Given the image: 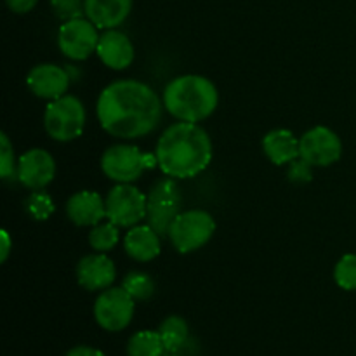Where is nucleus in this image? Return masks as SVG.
<instances>
[{"instance_id": "32", "label": "nucleus", "mask_w": 356, "mask_h": 356, "mask_svg": "<svg viewBox=\"0 0 356 356\" xmlns=\"http://www.w3.org/2000/svg\"><path fill=\"white\" fill-rule=\"evenodd\" d=\"M10 250H13V238H10L9 232L3 229L2 232V252H0V263H6L10 256Z\"/></svg>"}, {"instance_id": "3", "label": "nucleus", "mask_w": 356, "mask_h": 356, "mask_svg": "<svg viewBox=\"0 0 356 356\" xmlns=\"http://www.w3.org/2000/svg\"><path fill=\"white\" fill-rule=\"evenodd\" d=\"M162 101L167 113L176 120L198 124L214 113L219 104V92L207 76L186 73L167 83Z\"/></svg>"}, {"instance_id": "7", "label": "nucleus", "mask_w": 356, "mask_h": 356, "mask_svg": "<svg viewBox=\"0 0 356 356\" xmlns=\"http://www.w3.org/2000/svg\"><path fill=\"white\" fill-rule=\"evenodd\" d=\"M216 233V221L212 214L202 209L183 211L172 221L167 238L174 250L179 254H191L207 245Z\"/></svg>"}, {"instance_id": "1", "label": "nucleus", "mask_w": 356, "mask_h": 356, "mask_svg": "<svg viewBox=\"0 0 356 356\" xmlns=\"http://www.w3.org/2000/svg\"><path fill=\"white\" fill-rule=\"evenodd\" d=\"M163 110V101L155 89L136 79L108 83L96 103L97 122L103 131L124 141L152 134L162 122Z\"/></svg>"}, {"instance_id": "13", "label": "nucleus", "mask_w": 356, "mask_h": 356, "mask_svg": "<svg viewBox=\"0 0 356 356\" xmlns=\"http://www.w3.org/2000/svg\"><path fill=\"white\" fill-rule=\"evenodd\" d=\"M72 75L63 66L54 63H40L35 65L26 75V86L33 96L45 101H54L68 94Z\"/></svg>"}, {"instance_id": "25", "label": "nucleus", "mask_w": 356, "mask_h": 356, "mask_svg": "<svg viewBox=\"0 0 356 356\" xmlns=\"http://www.w3.org/2000/svg\"><path fill=\"white\" fill-rule=\"evenodd\" d=\"M334 280L343 291H356V254H344L334 266Z\"/></svg>"}, {"instance_id": "18", "label": "nucleus", "mask_w": 356, "mask_h": 356, "mask_svg": "<svg viewBox=\"0 0 356 356\" xmlns=\"http://www.w3.org/2000/svg\"><path fill=\"white\" fill-rule=\"evenodd\" d=\"M132 0H86V17L99 30L118 28L129 17Z\"/></svg>"}, {"instance_id": "21", "label": "nucleus", "mask_w": 356, "mask_h": 356, "mask_svg": "<svg viewBox=\"0 0 356 356\" xmlns=\"http://www.w3.org/2000/svg\"><path fill=\"white\" fill-rule=\"evenodd\" d=\"M165 346L156 330H139L127 343V356H163Z\"/></svg>"}, {"instance_id": "8", "label": "nucleus", "mask_w": 356, "mask_h": 356, "mask_svg": "<svg viewBox=\"0 0 356 356\" xmlns=\"http://www.w3.org/2000/svg\"><path fill=\"white\" fill-rule=\"evenodd\" d=\"M106 219L118 228H132L146 221V195L132 183L115 184L108 191Z\"/></svg>"}, {"instance_id": "16", "label": "nucleus", "mask_w": 356, "mask_h": 356, "mask_svg": "<svg viewBox=\"0 0 356 356\" xmlns=\"http://www.w3.org/2000/svg\"><path fill=\"white\" fill-rule=\"evenodd\" d=\"M66 216L79 228H94L106 219V202L97 191L80 190L66 202Z\"/></svg>"}, {"instance_id": "29", "label": "nucleus", "mask_w": 356, "mask_h": 356, "mask_svg": "<svg viewBox=\"0 0 356 356\" xmlns=\"http://www.w3.org/2000/svg\"><path fill=\"white\" fill-rule=\"evenodd\" d=\"M200 355V343H198L195 337H190L184 344H181L179 348H176L174 351H169L163 356H198Z\"/></svg>"}, {"instance_id": "9", "label": "nucleus", "mask_w": 356, "mask_h": 356, "mask_svg": "<svg viewBox=\"0 0 356 356\" xmlns=\"http://www.w3.org/2000/svg\"><path fill=\"white\" fill-rule=\"evenodd\" d=\"M136 301L124 287H108L99 292L94 301V320L108 332L127 329L134 316Z\"/></svg>"}, {"instance_id": "17", "label": "nucleus", "mask_w": 356, "mask_h": 356, "mask_svg": "<svg viewBox=\"0 0 356 356\" xmlns=\"http://www.w3.org/2000/svg\"><path fill=\"white\" fill-rule=\"evenodd\" d=\"M124 250L138 263H149L162 252V236L146 222L129 228L124 238Z\"/></svg>"}, {"instance_id": "24", "label": "nucleus", "mask_w": 356, "mask_h": 356, "mask_svg": "<svg viewBox=\"0 0 356 356\" xmlns=\"http://www.w3.org/2000/svg\"><path fill=\"white\" fill-rule=\"evenodd\" d=\"M26 212L35 219V221H47L56 211V205L52 202L51 195L45 193L44 190H35L28 195L26 202Z\"/></svg>"}, {"instance_id": "4", "label": "nucleus", "mask_w": 356, "mask_h": 356, "mask_svg": "<svg viewBox=\"0 0 356 356\" xmlns=\"http://www.w3.org/2000/svg\"><path fill=\"white\" fill-rule=\"evenodd\" d=\"M159 167L155 153L143 152L139 146L118 143L108 146L101 155V170L117 184L134 183L146 170Z\"/></svg>"}, {"instance_id": "28", "label": "nucleus", "mask_w": 356, "mask_h": 356, "mask_svg": "<svg viewBox=\"0 0 356 356\" xmlns=\"http://www.w3.org/2000/svg\"><path fill=\"white\" fill-rule=\"evenodd\" d=\"M287 177L291 183L294 184H306L312 183L313 179V165L306 162L305 159H296L292 160L287 165Z\"/></svg>"}, {"instance_id": "14", "label": "nucleus", "mask_w": 356, "mask_h": 356, "mask_svg": "<svg viewBox=\"0 0 356 356\" xmlns=\"http://www.w3.org/2000/svg\"><path fill=\"white\" fill-rule=\"evenodd\" d=\"M76 282L89 292H101L111 287L117 278V266L106 254L94 252L76 263Z\"/></svg>"}, {"instance_id": "5", "label": "nucleus", "mask_w": 356, "mask_h": 356, "mask_svg": "<svg viewBox=\"0 0 356 356\" xmlns=\"http://www.w3.org/2000/svg\"><path fill=\"white\" fill-rule=\"evenodd\" d=\"M86 106L73 94L49 101L44 111V129L51 139L70 143L79 139L86 129Z\"/></svg>"}, {"instance_id": "26", "label": "nucleus", "mask_w": 356, "mask_h": 356, "mask_svg": "<svg viewBox=\"0 0 356 356\" xmlns=\"http://www.w3.org/2000/svg\"><path fill=\"white\" fill-rule=\"evenodd\" d=\"M0 176L3 181H17V159L6 132L0 134Z\"/></svg>"}, {"instance_id": "22", "label": "nucleus", "mask_w": 356, "mask_h": 356, "mask_svg": "<svg viewBox=\"0 0 356 356\" xmlns=\"http://www.w3.org/2000/svg\"><path fill=\"white\" fill-rule=\"evenodd\" d=\"M118 242H120V228L117 225H113L111 221L99 222L89 233V245L96 252H110V250H113L117 247Z\"/></svg>"}, {"instance_id": "12", "label": "nucleus", "mask_w": 356, "mask_h": 356, "mask_svg": "<svg viewBox=\"0 0 356 356\" xmlns=\"http://www.w3.org/2000/svg\"><path fill=\"white\" fill-rule=\"evenodd\" d=\"M56 160L47 149L31 148L17 159V183L28 190H44L56 177Z\"/></svg>"}, {"instance_id": "19", "label": "nucleus", "mask_w": 356, "mask_h": 356, "mask_svg": "<svg viewBox=\"0 0 356 356\" xmlns=\"http://www.w3.org/2000/svg\"><path fill=\"white\" fill-rule=\"evenodd\" d=\"M263 152L275 165H289L301 156L299 138L289 129H273L263 138Z\"/></svg>"}, {"instance_id": "2", "label": "nucleus", "mask_w": 356, "mask_h": 356, "mask_svg": "<svg viewBox=\"0 0 356 356\" xmlns=\"http://www.w3.org/2000/svg\"><path fill=\"white\" fill-rule=\"evenodd\" d=\"M155 155L163 176L184 181L197 177L211 165L214 146L204 127L177 120L162 132L156 141Z\"/></svg>"}, {"instance_id": "30", "label": "nucleus", "mask_w": 356, "mask_h": 356, "mask_svg": "<svg viewBox=\"0 0 356 356\" xmlns=\"http://www.w3.org/2000/svg\"><path fill=\"white\" fill-rule=\"evenodd\" d=\"M7 7L16 14H26L38 3V0H6Z\"/></svg>"}, {"instance_id": "27", "label": "nucleus", "mask_w": 356, "mask_h": 356, "mask_svg": "<svg viewBox=\"0 0 356 356\" xmlns=\"http://www.w3.org/2000/svg\"><path fill=\"white\" fill-rule=\"evenodd\" d=\"M58 19L70 21L86 16V0H49Z\"/></svg>"}, {"instance_id": "10", "label": "nucleus", "mask_w": 356, "mask_h": 356, "mask_svg": "<svg viewBox=\"0 0 356 356\" xmlns=\"http://www.w3.org/2000/svg\"><path fill=\"white\" fill-rule=\"evenodd\" d=\"M97 30L99 28L86 16L63 21L58 30L59 51L72 61H83V59L90 58L92 54H96L97 42L101 37Z\"/></svg>"}, {"instance_id": "11", "label": "nucleus", "mask_w": 356, "mask_h": 356, "mask_svg": "<svg viewBox=\"0 0 356 356\" xmlns=\"http://www.w3.org/2000/svg\"><path fill=\"white\" fill-rule=\"evenodd\" d=\"M301 159L313 167H330L339 162L343 155L341 138L325 125H316L299 138Z\"/></svg>"}, {"instance_id": "6", "label": "nucleus", "mask_w": 356, "mask_h": 356, "mask_svg": "<svg viewBox=\"0 0 356 356\" xmlns=\"http://www.w3.org/2000/svg\"><path fill=\"white\" fill-rule=\"evenodd\" d=\"M181 205H183V195L177 179L169 176L160 177L146 193V222L160 236H167L172 221L183 212Z\"/></svg>"}, {"instance_id": "20", "label": "nucleus", "mask_w": 356, "mask_h": 356, "mask_svg": "<svg viewBox=\"0 0 356 356\" xmlns=\"http://www.w3.org/2000/svg\"><path fill=\"white\" fill-rule=\"evenodd\" d=\"M156 332L162 337V343L163 346H165V353L174 351L176 348H179L181 344H184L191 337L188 322L179 315L167 316V318L160 323Z\"/></svg>"}, {"instance_id": "23", "label": "nucleus", "mask_w": 356, "mask_h": 356, "mask_svg": "<svg viewBox=\"0 0 356 356\" xmlns=\"http://www.w3.org/2000/svg\"><path fill=\"white\" fill-rule=\"evenodd\" d=\"M122 287L131 294V298L136 302L148 301L155 294V282L145 271H131V273L125 275Z\"/></svg>"}, {"instance_id": "15", "label": "nucleus", "mask_w": 356, "mask_h": 356, "mask_svg": "<svg viewBox=\"0 0 356 356\" xmlns=\"http://www.w3.org/2000/svg\"><path fill=\"white\" fill-rule=\"evenodd\" d=\"M96 54L106 68L120 72L132 65L136 51L129 35L113 28V30H104V33H101Z\"/></svg>"}, {"instance_id": "31", "label": "nucleus", "mask_w": 356, "mask_h": 356, "mask_svg": "<svg viewBox=\"0 0 356 356\" xmlns=\"http://www.w3.org/2000/svg\"><path fill=\"white\" fill-rule=\"evenodd\" d=\"M66 356H104V353L101 350H97V348H92V346H75L72 348V350L66 353Z\"/></svg>"}]
</instances>
